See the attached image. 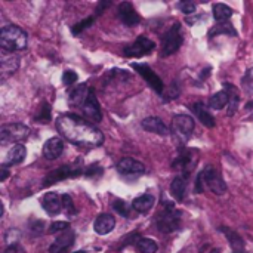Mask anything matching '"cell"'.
Here are the masks:
<instances>
[{
    "label": "cell",
    "instance_id": "83f0119b",
    "mask_svg": "<svg viewBox=\"0 0 253 253\" xmlns=\"http://www.w3.org/2000/svg\"><path fill=\"white\" fill-rule=\"evenodd\" d=\"M228 92L224 89L218 93H215L213 96L209 98V107L213 110H222L227 104H228Z\"/></svg>",
    "mask_w": 253,
    "mask_h": 253
},
{
    "label": "cell",
    "instance_id": "5b68a950",
    "mask_svg": "<svg viewBox=\"0 0 253 253\" xmlns=\"http://www.w3.org/2000/svg\"><path fill=\"white\" fill-rule=\"evenodd\" d=\"M30 136V127L22 123H9L0 127V142L6 145L9 142H22Z\"/></svg>",
    "mask_w": 253,
    "mask_h": 253
},
{
    "label": "cell",
    "instance_id": "f35d334b",
    "mask_svg": "<svg viewBox=\"0 0 253 253\" xmlns=\"http://www.w3.org/2000/svg\"><path fill=\"white\" fill-rule=\"evenodd\" d=\"M70 228V225H68V222H53L50 227H49V233H58V231H67Z\"/></svg>",
    "mask_w": 253,
    "mask_h": 253
},
{
    "label": "cell",
    "instance_id": "d6986e66",
    "mask_svg": "<svg viewBox=\"0 0 253 253\" xmlns=\"http://www.w3.org/2000/svg\"><path fill=\"white\" fill-rule=\"evenodd\" d=\"M219 231L225 234V237L233 249V253H245V242L240 237V234H237L234 230H231L228 227H219Z\"/></svg>",
    "mask_w": 253,
    "mask_h": 253
},
{
    "label": "cell",
    "instance_id": "7402d4cb",
    "mask_svg": "<svg viewBox=\"0 0 253 253\" xmlns=\"http://www.w3.org/2000/svg\"><path fill=\"white\" fill-rule=\"evenodd\" d=\"M191 110H193V113L197 116V119L206 126V127H215V119H213V116L206 110V107L202 104V102H196V104H193V107H191Z\"/></svg>",
    "mask_w": 253,
    "mask_h": 253
},
{
    "label": "cell",
    "instance_id": "d6a6232c",
    "mask_svg": "<svg viewBox=\"0 0 253 253\" xmlns=\"http://www.w3.org/2000/svg\"><path fill=\"white\" fill-rule=\"evenodd\" d=\"M93 21H95V16H89V18H86L84 21L77 22L76 25H73V27H71V33H73L74 36H79L83 30H86L87 27H90Z\"/></svg>",
    "mask_w": 253,
    "mask_h": 253
},
{
    "label": "cell",
    "instance_id": "7bdbcfd3",
    "mask_svg": "<svg viewBox=\"0 0 253 253\" xmlns=\"http://www.w3.org/2000/svg\"><path fill=\"white\" fill-rule=\"evenodd\" d=\"M246 108H248V110H253V101H252V102H248Z\"/></svg>",
    "mask_w": 253,
    "mask_h": 253
},
{
    "label": "cell",
    "instance_id": "ee69618b",
    "mask_svg": "<svg viewBox=\"0 0 253 253\" xmlns=\"http://www.w3.org/2000/svg\"><path fill=\"white\" fill-rule=\"evenodd\" d=\"M74 253H84V252H82V251H80V252H74Z\"/></svg>",
    "mask_w": 253,
    "mask_h": 253
},
{
    "label": "cell",
    "instance_id": "ac0fdd59",
    "mask_svg": "<svg viewBox=\"0 0 253 253\" xmlns=\"http://www.w3.org/2000/svg\"><path fill=\"white\" fill-rule=\"evenodd\" d=\"M141 125L147 132H151V133H157V135H162V136H166V135L170 133L166 123L159 117H147V119L142 120Z\"/></svg>",
    "mask_w": 253,
    "mask_h": 253
},
{
    "label": "cell",
    "instance_id": "7a4b0ae2",
    "mask_svg": "<svg viewBox=\"0 0 253 253\" xmlns=\"http://www.w3.org/2000/svg\"><path fill=\"white\" fill-rule=\"evenodd\" d=\"M0 44L6 52L22 50L27 47V33L16 25L3 27L0 31Z\"/></svg>",
    "mask_w": 253,
    "mask_h": 253
},
{
    "label": "cell",
    "instance_id": "52a82bcc",
    "mask_svg": "<svg viewBox=\"0 0 253 253\" xmlns=\"http://www.w3.org/2000/svg\"><path fill=\"white\" fill-rule=\"evenodd\" d=\"M194 130V120L187 116V114H178L173 117L172 120V132L175 135V138L184 144L187 142V139L193 135Z\"/></svg>",
    "mask_w": 253,
    "mask_h": 253
},
{
    "label": "cell",
    "instance_id": "2e32d148",
    "mask_svg": "<svg viewBox=\"0 0 253 253\" xmlns=\"http://www.w3.org/2000/svg\"><path fill=\"white\" fill-rule=\"evenodd\" d=\"M64 151V142L61 138H50L43 145V157L47 160H56Z\"/></svg>",
    "mask_w": 253,
    "mask_h": 253
},
{
    "label": "cell",
    "instance_id": "277c9868",
    "mask_svg": "<svg viewBox=\"0 0 253 253\" xmlns=\"http://www.w3.org/2000/svg\"><path fill=\"white\" fill-rule=\"evenodd\" d=\"M79 175H84V169L83 166L77 162V163H73V165H64V166H59L58 169L52 170L43 181V187H50L62 179H67V178H76Z\"/></svg>",
    "mask_w": 253,
    "mask_h": 253
},
{
    "label": "cell",
    "instance_id": "1f68e13d",
    "mask_svg": "<svg viewBox=\"0 0 253 253\" xmlns=\"http://www.w3.org/2000/svg\"><path fill=\"white\" fill-rule=\"evenodd\" d=\"M34 122H39V123H49L50 122V105L49 104L44 102L40 107V111L36 114Z\"/></svg>",
    "mask_w": 253,
    "mask_h": 253
},
{
    "label": "cell",
    "instance_id": "74e56055",
    "mask_svg": "<svg viewBox=\"0 0 253 253\" xmlns=\"http://www.w3.org/2000/svg\"><path fill=\"white\" fill-rule=\"evenodd\" d=\"M84 175L89 176V178H96V176L102 175V169L98 165H92L87 169H84Z\"/></svg>",
    "mask_w": 253,
    "mask_h": 253
},
{
    "label": "cell",
    "instance_id": "e0dca14e",
    "mask_svg": "<svg viewBox=\"0 0 253 253\" xmlns=\"http://www.w3.org/2000/svg\"><path fill=\"white\" fill-rule=\"evenodd\" d=\"M116 227V219L113 215L110 213H101L95 222H93V230L95 233L101 234V236H105V234H110Z\"/></svg>",
    "mask_w": 253,
    "mask_h": 253
},
{
    "label": "cell",
    "instance_id": "4dcf8cb0",
    "mask_svg": "<svg viewBox=\"0 0 253 253\" xmlns=\"http://www.w3.org/2000/svg\"><path fill=\"white\" fill-rule=\"evenodd\" d=\"M216 34H228V36H237V31H236V28L233 27V24H230V22H227V24H218L216 27H213L211 31H209V36L211 37H213V36H216Z\"/></svg>",
    "mask_w": 253,
    "mask_h": 253
},
{
    "label": "cell",
    "instance_id": "6da1fadb",
    "mask_svg": "<svg viewBox=\"0 0 253 253\" xmlns=\"http://www.w3.org/2000/svg\"><path fill=\"white\" fill-rule=\"evenodd\" d=\"M58 132L70 142L80 147H99L104 142L102 132L92 123L76 114H62L56 119Z\"/></svg>",
    "mask_w": 253,
    "mask_h": 253
},
{
    "label": "cell",
    "instance_id": "4fadbf2b",
    "mask_svg": "<svg viewBox=\"0 0 253 253\" xmlns=\"http://www.w3.org/2000/svg\"><path fill=\"white\" fill-rule=\"evenodd\" d=\"M119 18L127 27H135L141 22V16L135 10L133 4L129 1H122L119 4Z\"/></svg>",
    "mask_w": 253,
    "mask_h": 253
},
{
    "label": "cell",
    "instance_id": "f1b7e54d",
    "mask_svg": "<svg viewBox=\"0 0 253 253\" xmlns=\"http://www.w3.org/2000/svg\"><path fill=\"white\" fill-rule=\"evenodd\" d=\"M233 16V9L224 3H216L213 4V18L219 22L227 21Z\"/></svg>",
    "mask_w": 253,
    "mask_h": 253
},
{
    "label": "cell",
    "instance_id": "8992f818",
    "mask_svg": "<svg viewBox=\"0 0 253 253\" xmlns=\"http://www.w3.org/2000/svg\"><path fill=\"white\" fill-rule=\"evenodd\" d=\"M200 178L203 179V184L216 196H222L227 193V184L221 178L219 172L213 166H206L200 173Z\"/></svg>",
    "mask_w": 253,
    "mask_h": 253
},
{
    "label": "cell",
    "instance_id": "30bf717a",
    "mask_svg": "<svg viewBox=\"0 0 253 253\" xmlns=\"http://www.w3.org/2000/svg\"><path fill=\"white\" fill-rule=\"evenodd\" d=\"M132 67H133V70H136L144 79H145V82L150 84V87H153L157 93H163V89H165V83L162 82V79L147 65V64H132Z\"/></svg>",
    "mask_w": 253,
    "mask_h": 253
},
{
    "label": "cell",
    "instance_id": "484cf974",
    "mask_svg": "<svg viewBox=\"0 0 253 253\" xmlns=\"http://www.w3.org/2000/svg\"><path fill=\"white\" fill-rule=\"evenodd\" d=\"M193 165H194V160L191 159V154L190 153H182L178 160L173 162V168L175 169H179L182 172V176H188V173L191 172L193 169Z\"/></svg>",
    "mask_w": 253,
    "mask_h": 253
},
{
    "label": "cell",
    "instance_id": "ab89813d",
    "mask_svg": "<svg viewBox=\"0 0 253 253\" xmlns=\"http://www.w3.org/2000/svg\"><path fill=\"white\" fill-rule=\"evenodd\" d=\"M4 253H27L25 249L19 245H13V246H7V249L4 251Z\"/></svg>",
    "mask_w": 253,
    "mask_h": 253
},
{
    "label": "cell",
    "instance_id": "836d02e7",
    "mask_svg": "<svg viewBox=\"0 0 253 253\" xmlns=\"http://www.w3.org/2000/svg\"><path fill=\"white\" fill-rule=\"evenodd\" d=\"M113 209H114L116 212H119L123 218H129V215H130V208H129L127 203L123 202V200H116V202L113 203Z\"/></svg>",
    "mask_w": 253,
    "mask_h": 253
},
{
    "label": "cell",
    "instance_id": "e575fe53",
    "mask_svg": "<svg viewBox=\"0 0 253 253\" xmlns=\"http://www.w3.org/2000/svg\"><path fill=\"white\" fill-rule=\"evenodd\" d=\"M178 9L181 12H184L185 15H193L196 12V3L190 1V0H184L178 3Z\"/></svg>",
    "mask_w": 253,
    "mask_h": 253
},
{
    "label": "cell",
    "instance_id": "44dd1931",
    "mask_svg": "<svg viewBox=\"0 0 253 253\" xmlns=\"http://www.w3.org/2000/svg\"><path fill=\"white\" fill-rule=\"evenodd\" d=\"M25 154H27L25 147H24L22 144H15V145L9 150V153L6 154V159H4L3 165H4L6 168H7V166H13V165H18V163H21V162L25 159Z\"/></svg>",
    "mask_w": 253,
    "mask_h": 253
},
{
    "label": "cell",
    "instance_id": "60d3db41",
    "mask_svg": "<svg viewBox=\"0 0 253 253\" xmlns=\"http://www.w3.org/2000/svg\"><path fill=\"white\" fill-rule=\"evenodd\" d=\"M9 176V170L4 165H1L0 168V181H6V178Z\"/></svg>",
    "mask_w": 253,
    "mask_h": 253
},
{
    "label": "cell",
    "instance_id": "5bb4252c",
    "mask_svg": "<svg viewBox=\"0 0 253 253\" xmlns=\"http://www.w3.org/2000/svg\"><path fill=\"white\" fill-rule=\"evenodd\" d=\"M74 239H76L74 231L71 228H68L67 231L61 233L55 239V242L49 248V253H64L68 248H71L74 245Z\"/></svg>",
    "mask_w": 253,
    "mask_h": 253
},
{
    "label": "cell",
    "instance_id": "9a60e30c",
    "mask_svg": "<svg viewBox=\"0 0 253 253\" xmlns=\"http://www.w3.org/2000/svg\"><path fill=\"white\" fill-rule=\"evenodd\" d=\"M42 208L50 215V216H55L58 215L62 209H64V205H62V197H59L56 193H47L42 197Z\"/></svg>",
    "mask_w": 253,
    "mask_h": 253
},
{
    "label": "cell",
    "instance_id": "9c48e42d",
    "mask_svg": "<svg viewBox=\"0 0 253 253\" xmlns=\"http://www.w3.org/2000/svg\"><path fill=\"white\" fill-rule=\"evenodd\" d=\"M154 47H156V44H154L153 40H150V39L145 37V36H139V37L135 40L133 44L125 47L123 53H125L126 56L139 58V56H144V55H148L150 52H153Z\"/></svg>",
    "mask_w": 253,
    "mask_h": 253
},
{
    "label": "cell",
    "instance_id": "4316f807",
    "mask_svg": "<svg viewBox=\"0 0 253 253\" xmlns=\"http://www.w3.org/2000/svg\"><path fill=\"white\" fill-rule=\"evenodd\" d=\"M224 89L228 92V116H233L236 111H237V107H239V101H240V96H239V90L234 84L231 83H224Z\"/></svg>",
    "mask_w": 253,
    "mask_h": 253
},
{
    "label": "cell",
    "instance_id": "3957f363",
    "mask_svg": "<svg viewBox=\"0 0 253 253\" xmlns=\"http://www.w3.org/2000/svg\"><path fill=\"white\" fill-rule=\"evenodd\" d=\"M163 208L166 211H162L156 216V225L157 230L162 233H172L179 228L181 224V212L173 208V203L163 202Z\"/></svg>",
    "mask_w": 253,
    "mask_h": 253
},
{
    "label": "cell",
    "instance_id": "d590c367",
    "mask_svg": "<svg viewBox=\"0 0 253 253\" xmlns=\"http://www.w3.org/2000/svg\"><path fill=\"white\" fill-rule=\"evenodd\" d=\"M61 197H62V205H64V209L67 211V213L68 215H76V208H74L73 199L68 194H64Z\"/></svg>",
    "mask_w": 253,
    "mask_h": 253
},
{
    "label": "cell",
    "instance_id": "ba28073f",
    "mask_svg": "<svg viewBox=\"0 0 253 253\" xmlns=\"http://www.w3.org/2000/svg\"><path fill=\"white\" fill-rule=\"evenodd\" d=\"M182 44V34H181V24L175 22L169 31L163 37V55H172L175 53Z\"/></svg>",
    "mask_w": 253,
    "mask_h": 253
},
{
    "label": "cell",
    "instance_id": "cb8c5ba5",
    "mask_svg": "<svg viewBox=\"0 0 253 253\" xmlns=\"http://www.w3.org/2000/svg\"><path fill=\"white\" fill-rule=\"evenodd\" d=\"M90 92V87L87 84H79L71 93H70V102L76 107V108H80V105L84 102V99L87 98Z\"/></svg>",
    "mask_w": 253,
    "mask_h": 253
},
{
    "label": "cell",
    "instance_id": "b9f144b4",
    "mask_svg": "<svg viewBox=\"0 0 253 253\" xmlns=\"http://www.w3.org/2000/svg\"><path fill=\"white\" fill-rule=\"evenodd\" d=\"M111 4V1H101L99 4H98V9H96V15H101L102 13V10L105 9V7H108Z\"/></svg>",
    "mask_w": 253,
    "mask_h": 253
},
{
    "label": "cell",
    "instance_id": "ffe728a7",
    "mask_svg": "<svg viewBox=\"0 0 253 253\" xmlns=\"http://www.w3.org/2000/svg\"><path fill=\"white\" fill-rule=\"evenodd\" d=\"M1 79H6L9 74H13L18 70L19 58L15 55H6V50H1Z\"/></svg>",
    "mask_w": 253,
    "mask_h": 253
},
{
    "label": "cell",
    "instance_id": "8d00e7d4",
    "mask_svg": "<svg viewBox=\"0 0 253 253\" xmlns=\"http://www.w3.org/2000/svg\"><path fill=\"white\" fill-rule=\"evenodd\" d=\"M77 79H79V76H77L74 71H71V70L64 71V76H62V82H64V84L70 86V84L76 83V82H77Z\"/></svg>",
    "mask_w": 253,
    "mask_h": 253
},
{
    "label": "cell",
    "instance_id": "7c38bea8",
    "mask_svg": "<svg viewBox=\"0 0 253 253\" xmlns=\"http://www.w3.org/2000/svg\"><path fill=\"white\" fill-rule=\"evenodd\" d=\"M117 172L123 176H139L145 172V168L141 162L126 157L117 163Z\"/></svg>",
    "mask_w": 253,
    "mask_h": 253
},
{
    "label": "cell",
    "instance_id": "8fae6325",
    "mask_svg": "<svg viewBox=\"0 0 253 253\" xmlns=\"http://www.w3.org/2000/svg\"><path fill=\"white\" fill-rule=\"evenodd\" d=\"M80 110L83 113L84 117L93 120V122H101L102 120V114H101V108H99V104H98V99L95 96V92L90 89L87 98L84 99V102L80 105Z\"/></svg>",
    "mask_w": 253,
    "mask_h": 253
},
{
    "label": "cell",
    "instance_id": "d4e9b609",
    "mask_svg": "<svg viewBox=\"0 0 253 253\" xmlns=\"http://www.w3.org/2000/svg\"><path fill=\"white\" fill-rule=\"evenodd\" d=\"M154 202H156L154 196H151V194H144V196L136 197V199L132 202V208H133L136 212H139V213H145V212H148V211L154 206Z\"/></svg>",
    "mask_w": 253,
    "mask_h": 253
},
{
    "label": "cell",
    "instance_id": "f546056e",
    "mask_svg": "<svg viewBox=\"0 0 253 253\" xmlns=\"http://www.w3.org/2000/svg\"><path fill=\"white\" fill-rule=\"evenodd\" d=\"M135 248L139 253H156L159 249L157 243L151 239H139L135 243Z\"/></svg>",
    "mask_w": 253,
    "mask_h": 253
},
{
    "label": "cell",
    "instance_id": "603a6c76",
    "mask_svg": "<svg viewBox=\"0 0 253 253\" xmlns=\"http://www.w3.org/2000/svg\"><path fill=\"white\" fill-rule=\"evenodd\" d=\"M185 193H187V178L185 176H178L172 181L170 184V194L178 200V202H182L184 197H185Z\"/></svg>",
    "mask_w": 253,
    "mask_h": 253
}]
</instances>
